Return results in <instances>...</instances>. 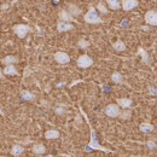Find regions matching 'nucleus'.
Returning a JSON list of instances; mask_svg holds the SVG:
<instances>
[{
  "mask_svg": "<svg viewBox=\"0 0 157 157\" xmlns=\"http://www.w3.org/2000/svg\"><path fill=\"white\" fill-rule=\"evenodd\" d=\"M131 115H132L131 110H128V109H124V111L120 113V116H118V117H121L122 120H128V118L131 117Z\"/></svg>",
  "mask_w": 157,
  "mask_h": 157,
  "instance_id": "393cba45",
  "label": "nucleus"
},
{
  "mask_svg": "<svg viewBox=\"0 0 157 157\" xmlns=\"http://www.w3.org/2000/svg\"><path fill=\"white\" fill-rule=\"evenodd\" d=\"M68 11H69L73 16H78V15H81V10L78 9L76 5H74V4H70V5L68 6Z\"/></svg>",
  "mask_w": 157,
  "mask_h": 157,
  "instance_id": "a211bd4d",
  "label": "nucleus"
},
{
  "mask_svg": "<svg viewBox=\"0 0 157 157\" xmlns=\"http://www.w3.org/2000/svg\"><path fill=\"white\" fill-rule=\"evenodd\" d=\"M57 29H58V32H60V33H63V32H69V30H73V29H74V25L70 24L69 22H63V21H60V22H58V24H57Z\"/></svg>",
  "mask_w": 157,
  "mask_h": 157,
  "instance_id": "1a4fd4ad",
  "label": "nucleus"
},
{
  "mask_svg": "<svg viewBox=\"0 0 157 157\" xmlns=\"http://www.w3.org/2000/svg\"><path fill=\"white\" fill-rule=\"evenodd\" d=\"M106 2H108L109 7H110L111 10H118L120 6H121L118 0H106Z\"/></svg>",
  "mask_w": 157,
  "mask_h": 157,
  "instance_id": "412c9836",
  "label": "nucleus"
},
{
  "mask_svg": "<svg viewBox=\"0 0 157 157\" xmlns=\"http://www.w3.org/2000/svg\"><path fill=\"white\" fill-rule=\"evenodd\" d=\"M59 0H55V2H56V4H57V2H58Z\"/></svg>",
  "mask_w": 157,
  "mask_h": 157,
  "instance_id": "2f4dec72",
  "label": "nucleus"
},
{
  "mask_svg": "<svg viewBox=\"0 0 157 157\" xmlns=\"http://www.w3.org/2000/svg\"><path fill=\"white\" fill-rule=\"evenodd\" d=\"M18 62V59L16 58L15 56H6L5 58L2 59V63L5 64V65H11V64H15V63H17Z\"/></svg>",
  "mask_w": 157,
  "mask_h": 157,
  "instance_id": "6ab92c4d",
  "label": "nucleus"
},
{
  "mask_svg": "<svg viewBox=\"0 0 157 157\" xmlns=\"http://www.w3.org/2000/svg\"><path fill=\"white\" fill-rule=\"evenodd\" d=\"M64 111H65V110H64V108H63L62 105L59 106L58 109H56V114H58V115H63V114H64Z\"/></svg>",
  "mask_w": 157,
  "mask_h": 157,
  "instance_id": "bb28decb",
  "label": "nucleus"
},
{
  "mask_svg": "<svg viewBox=\"0 0 157 157\" xmlns=\"http://www.w3.org/2000/svg\"><path fill=\"white\" fill-rule=\"evenodd\" d=\"M137 6H138L137 0H122V9L124 11H131V10H133Z\"/></svg>",
  "mask_w": 157,
  "mask_h": 157,
  "instance_id": "6e6552de",
  "label": "nucleus"
},
{
  "mask_svg": "<svg viewBox=\"0 0 157 157\" xmlns=\"http://www.w3.org/2000/svg\"><path fill=\"white\" fill-rule=\"evenodd\" d=\"M139 128H140V131H141L143 133H151V132L154 131V126H152L151 123H147V122L141 123V124L139 126Z\"/></svg>",
  "mask_w": 157,
  "mask_h": 157,
  "instance_id": "ddd939ff",
  "label": "nucleus"
},
{
  "mask_svg": "<svg viewBox=\"0 0 157 157\" xmlns=\"http://www.w3.org/2000/svg\"><path fill=\"white\" fill-rule=\"evenodd\" d=\"M78 46L80 48H83V50H86V48H88V46H90V42L87 41V40L85 39H80L78 42Z\"/></svg>",
  "mask_w": 157,
  "mask_h": 157,
  "instance_id": "b1692460",
  "label": "nucleus"
},
{
  "mask_svg": "<svg viewBox=\"0 0 157 157\" xmlns=\"http://www.w3.org/2000/svg\"><path fill=\"white\" fill-rule=\"evenodd\" d=\"M59 20H62L63 22H73L74 20V16L69 12V11H67V10H62L60 12H59Z\"/></svg>",
  "mask_w": 157,
  "mask_h": 157,
  "instance_id": "9d476101",
  "label": "nucleus"
},
{
  "mask_svg": "<svg viewBox=\"0 0 157 157\" xmlns=\"http://www.w3.org/2000/svg\"><path fill=\"white\" fill-rule=\"evenodd\" d=\"M138 55H140V56H141V59H143V62H144L145 64H147V65H150V64H151L150 57H149L147 52H146V51H145L144 48L139 47V50H138Z\"/></svg>",
  "mask_w": 157,
  "mask_h": 157,
  "instance_id": "f8f14e48",
  "label": "nucleus"
},
{
  "mask_svg": "<svg viewBox=\"0 0 157 157\" xmlns=\"http://www.w3.org/2000/svg\"><path fill=\"white\" fill-rule=\"evenodd\" d=\"M45 157H53V156H52V155H46Z\"/></svg>",
  "mask_w": 157,
  "mask_h": 157,
  "instance_id": "7c9ffc66",
  "label": "nucleus"
},
{
  "mask_svg": "<svg viewBox=\"0 0 157 157\" xmlns=\"http://www.w3.org/2000/svg\"><path fill=\"white\" fill-rule=\"evenodd\" d=\"M33 152H34L35 155H42V154L46 152V147H45L42 144H35V145L33 146Z\"/></svg>",
  "mask_w": 157,
  "mask_h": 157,
  "instance_id": "2eb2a0df",
  "label": "nucleus"
},
{
  "mask_svg": "<svg viewBox=\"0 0 157 157\" xmlns=\"http://www.w3.org/2000/svg\"><path fill=\"white\" fill-rule=\"evenodd\" d=\"M149 91H150V93L156 94V90H155V87H154V86H150V87H149Z\"/></svg>",
  "mask_w": 157,
  "mask_h": 157,
  "instance_id": "c85d7f7f",
  "label": "nucleus"
},
{
  "mask_svg": "<svg viewBox=\"0 0 157 157\" xmlns=\"http://www.w3.org/2000/svg\"><path fill=\"white\" fill-rule=\"evenodd\" d=\"M0 78H4V73L1 70V68H0Z\"/></svg>",
  "mask_w": 157,
  "mask_h": 157,
  "instance_id": "c756f323",
  "label": "nucleus"
},
{
  "mask_svg": "<svg viewBox=\"0 0 157 157\" xmlns=\"http://www.w3.org/2000/svg\"><path fill=\"white\" fill-rule=\"evenodd\" d=\"M97 9H98L101 13H106L108 12V10H106V7H105V5L103 2H99L98 5H97Z\"/></svg>",
  "mask_w": 157,
  "mask_h": 157,
  "instance_id": "a878e982",
  "label": "nucleus"
},
{
  "mask_svg": "<svg viewBox=\"0 0 157 157\" xmlns=\"http://www.w3.org/2000/svg\"><path fill=\"white\" fill-rule=\"evenodd\" d=\"M4 74L5 75H17V69L13 67V64L11 65H6V68H4Z\"/></svg>",
  "mask_w": 157,
  "mask_h": 157,
  "instance_id": "f3484780",
  "label": "nucleus"
},
{
  "mask_svg": "<svg viewBox=\"0 0 157 157\" xmlns=\"http://www.w3.org/2000/svg\"><path fill=\"white\" fill-rule=\"evenodd\" d=\"M85 21L90 24H98V23H101V20L97 13V10L94 7H90L88 12L85 15Z\"/></svg>",
  "mask_w": 157,
  "mask_h": 157,
  "instance_id": "f03ea898",
  "label": "nucleus"
},
{
  "mask_svg": "<svg viewBox=\"0 0 157 157\" xmlns=\"http://www.w3.org/2000/svg\"><path fill=\"white\" fill-rule=\"evenodd\" d=\"M145 22L150 25H157V12L156 11H147L145 13Z\"/></svg>",
  "mask_w": 157,
  "mask_h": 157,
  "instance_id": "0eeeda50",
  "label": "nucleus"
},
{
  "mask_svg": "<svg viewBox=\"0 0 157 157\" xmlns=\"http://www.w3.org/2000/svg\"><path fill=\"white\" fill-rule=\"evenodd\" d=\"M29 30H30V28H29V25H27V24H16V25L13 27V33H15L20 39H24V38L27 36V34L29 33Z\"/></svg>",
  "mask_w": 157,
  "mask_h": 157,
  "instance_id": "7ed1b4c3",
  "label": "nucleus"
},
{
  "mask_svg": "<svg viewBox=\"0 0 157 157\" xmlns=\"http://www.w3.org/2000/svg\"><path fill=\"white\" fill-rule=\"evenodd\" d=\"M113 47H114L116 51H124V50H126V45H124V42H122L121 40H117L116 42H114Z\"/></svg>",
  "mask_w": 157,
  "mask_h": 157,
  "instance_id": "4be33fe9",
  "label": "nucleus"
},
{
  "mask_svg": "<svg viewBox=\"0 0 157 157\" xmlns=\"http://www.w3.org/2000/svg\"><path fill=\"white\" fill-rule=\"evenodd\" d=\"M55 59H56V62L59 63V64H67V63L70 62L69 55L65 53V52H62V51H59V52H56V53H55Z\"/></svg>",
  "mask_w": 157,
  "mask_h": 157,
  "instance_id": "423d86ee",
  "label": "nucleus"
},
{
  "mask_svg": "<svg viewBox=\"0 0 157 157\" xmlns=\"http://www.w3.org/2000/svg\"><path fill=\"white\" fill-rule=\"evenodd\" d=\"M111 80H113V82H115V83H121V82H122V75H121L118 71H115V73H113V75H111Z\"/></svg>",
  "mask_w": 157,
  "mask_h": 157,
  "instance_id": "5701e85b",
  "label": "nucleus"
},
{
  "mask_svg": "<svg viewBox=\"0 0 157 157\" xmlns=\"http://www.w3.org/2000/svg\"><path fill=\"white\" fill-rule=\"evenodd\" d=\"M78 68H82V69H86V68H90L92 64H93V59L91 58L90 56L87 55H81L78 58Z\"/></svg>",
  "mask_w": 157,
  "mask_h": 157,
  "instance_id": "20e7f679",
  "label": "nucleus"
},
{
  "mask_svg": "<svg viewBox=\"0 0 157 157\" xmlns=\"http://www.w3.org/2000/svg\"><path fill=\"white\" fill-rule=\"evenodd\" d=\"M23 151H24L23 146H21V145H18V144H16V145H13V146H12V149H11V155L18 157L20 155H22V152H23Z\"/></svg>",
  "mask_w": 157,
  "mask_h": 157,
  "instance_id": "dca6fc26",
  "label": "nucleus"
},
{
  "mask_svg": "<svg viewBox=\"0 0 157 157\" xmlns=\"http://www.w3.org/2000/svg\"><path fill=\"white\" fill-rule=\"evenodd\" d=\"M120 106L117 104H109L105 108V114L109 117H118L120 116Z\"/></svg>",
  "mask_w": 157,
  "mask_h": 157,
  "instance_id": "39448f33",
  "label": "nucleus"
},
{
  "mask_svg": "<svg viewBox=\"0 0 157 157\" xmlns=\"http://www.w3.org/2000/svg\"><path fill=\"white\" fill-rule=\"evenodd\" d=\"M146 145H147L150 149H156V143H155V141H147Z\"/></svg>",
  "mask_w": 157,
  "mask_h": 157,
  "instance_id": "cd10ccee",
  "label": "nucleus"
},
{
  "mask_svg": "<svg viewBox=\"0 0 157 157\" xmlns=\"http://www.w3.org/2000/svg\"><path fill=\"white\" fill-rule=\"evenodd\" d=\"M116 101H117L118 106H121L122 109H129L132 106V100L128 98H120Z\"/></svg>",
  "mask_w": 157,
  "mask_h": 157,
  "instance_id": "9b49d317",
  "label": "nucleus"
},
{
  "mask_svg": "<svg viewBox=\"0 0 157 157\" xmlns=\"http://www.w3.org/2000/svg\"><path fill=\"white\" fill-rule=\"evenodd\" d=\"M21 98L23 99V100H33L34 99V94L33 93H30L29 91H22L21 92Z\"/></svg>",
  "mask_w": 157,
  "mask_h": 157,
  "instance_id": "aec40b11",
  "label": "nucleus"
},
{
  "mask_svg": "<svg viewBox=\"0 0 157 157\" xmlns=\"http://www.w3.org/2000/svg\"><path fill=\"white\" fill-rule=\"evenodd\" d=\"M45 138L48 139V140H51V139H58L59 132L56 131V129H50V131H47V132L45 133Z\"/></svg>",
  "mask_w": 157,
  "mask_h": 157,
  "instance_id": "4468645a",
  "label": "nucleus"
},
{
  "mask_svg": "<svg viewBox=\"0 0 157 157\" xmlns=\"http://www.w3.org/2000/svg\"><path fill=\"white\" fill-rule=\"evenodd\" d=\"M90 131H91V140H90V149L92 150H99V151H104V152H110L111 150L109 149H105L104 146H101L99 144L98 139H97V134H96V131L92 128V126H90Z\"/></svg>",
  "mask_w": 157,
  "mask_h": 157,
  "instance_id": "f257e3e1",
  "label": "nucleus"
}]
</instances>
